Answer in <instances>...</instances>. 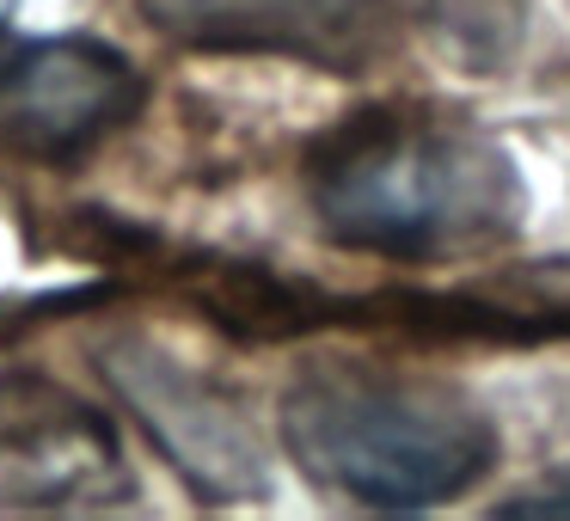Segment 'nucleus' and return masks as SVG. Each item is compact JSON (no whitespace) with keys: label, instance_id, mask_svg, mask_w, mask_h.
<instances>
[{"label":"nucleus","instance_id":"4","mask_svg":"<svg viewBox=\"0 0 570 521\" xmlns=\"http://www.w3.org/2000/svg\"><path fill=\"white\" fill-rule=\"evenodd\" d=\"M99 374L117 386L129 417L141 423L154 448L185 472V484L209 503H239L264 491V448L252 435L246 411L209 386L197 368L148 337H111L99 344Z\"/></svg>","mask_w":570,"mask_h":521},{"label":"nucleus","instance_id":"1","mask_svg":"<svg viewBox=\"0 0 570 521\" xmlns=\"http://www.w3.org/2000/svg\"><path fill=\"white\" fill-rule=\"evenodd\" d=\"M320 227L399 264L479 258L521 234L528 190L491 136L423 111H362L307 154Z\"/></svg>","mask_w":570,"mask_h":521},{"label":"nucleus","instance_id":"5","mask_svg":"<svg viewBox=\"0 0 570 521\" xmlns=\"http://www.w3.org/2000/svg\"><path fill=\"white\" fill-rule=\"evenodd\" d=\"M136 497L117 430L50 374H0V503L92 509Z\"/></svg>","mask_w":570,"mask_h":521},{"label":"nucleus","instance_id":"8","mask_svg":"<svg viewBox=\"0 0 570 521\" xmlns=\"http://www.w3.org/2000/svg\"><path fill=\"white\" fill-rule=\"evenodd\" d=\"M503 515H570V466H552L515 497H503Z\"/></svg>","mask_w":570,"mask_h":521},{"label":"nucleus","instance_id":"7","mask_svg":"<svg viewBox=\"0 0 570 521\" xmlns=\"http://www.w3.org/2000/svg\"><path fill=\"white\" fill-rule=\"evenodd\" d=\"M528 26V0H423V31L460 68H503Z\"/></svg>","mask_w":570,"mask_h":521},{"label":"nucleus","instance_id":"9","mask_svg":"<svg viewBox=\"0 0 570 521\" xmlns=\"http://www.w3.org/2000/svg\"><path fill=\"white\" fill-rule=\"evenodd\" d=\"M7 7H13V0H0V19H7Z\"/></svg>","mask_w":570,"mask_h":521},{"label":"nucleus","instance_id":"2","mask_svg":"<svg viewBox=\"0 0 570 521\" xmlns=\"http://www.w3.org/2000/svg\"><path fill=\"white\" fill-rule=\"evenodd\" d=\"M283 448L313 484L368 509H430L497 466V430L460 386L430 374L320 362L283 399Z\"/></svg>","mask_w":570,"mask_h":521},{"label":"nucleus","instance_id":"3","mask_svg":"<svg viewBox=\"0 0 570 521\" xmlns=\"http://www.w3.org/2000/svg\"><path fill=\"white\" fill-rule=\"evenodd\" d=\"M148 99V80L99 38H13L0 31V154L80 160Z\"/></svg>","mask_w":570,"mask_h":521},{"label":"nucleus","instance_id":"6","mask_svg":"<svg viewBox=\"0 0 570 521\" xmlns=\"http://www.w3.org/2000/svg\"><path fill=\"white\" fill-rule=\"evenodd\" d=\"M141 19L190 50H264L356 75L393 50L417 0H136Z\"/></svg>","mask_w":570,"mask_h":521}]
</instances>
